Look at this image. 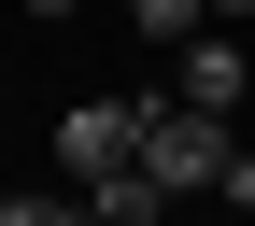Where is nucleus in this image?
Segmentation results:
<instances>
[{"instance_id": "obj_1", "label": "nucleus", "mask_w": 255, "mask_h": 226, "mask_svg": "<svg viewBox=\"0 0 255 226\" xmlns=\"http://www.w3.org/2000/svg\"><path fill=\"white\" fill-rule=\"evenodd\" d=\"M142 170L199 212V198H213V170H227V127H213V113H184V99H142Z\"/></svg>"}, {"instance_id": "obj_4", "label": "nucleus", "mask_w": 255, "mask_h": 226, "mask_svg": "<svg viewBox=\"0 0 255 226\" xmlns=\"http://www.w3.org/2000/svg\"><path fill=\"white\" fill-rule=\"evenodd\" d=\"M128 28H142V43H184V28H213L199 0H128Z\"/></svg>"}, {"instance_id": "obj_8", "label": "nucleus", "mask_w": 255, "mask_h": 226, "mask_svg": "<svg viewBox=\"0 0 255 226\" xmlns=\"http://www.w3.org/2000/svg\"><path fill=\"white\" fill-rule=\"evenodd\" d=\"M28 14H71V0H28Z\"/></svg>"}, {"instance_id": "obj_3", "label": "nucleus", "mask_w": 255, "mask_h": 226, "mask_svg": "<svg viewBox=\"0 0 255 226\" xmlns=\"http://www.w3.org/2000/svg\"><path fill=\"white\" fill-rule=\"evenodd\" d=\"M128 155H142V99H71L57 113V170H71V198L100 170H128Z\"/></svg>"}, {"instance_id": "obj_5", "label": "nucleus", "mask_w": 255, "mask_h": 226, "mask_svg": "<svg viewBox=\"0 0 255 226\" xmlns=\"http://www.w3.org/2000/svg\"><path fill=\"white\" fill-rule=\"evenodd\" d=\"M213 198H227V212L255 226V155H241V142H227V170H213Z\"/></svg>"}, {"instance_id": "obj_2", "label": "nucleus", "mask_w": 255, "mask_h": 226, "mask_svg": "<svg viewBox=\"0 0 255 226\" xmlns=\"http://www.w3.org/2000/svg\"><path fill=\"white\" fill-rule=\"evenodd\" d=\"M170 99H184V113H213V127L255 99V71H241V28H184V43H170Z\"/></svg>"}, {"instance_id": "obj_6", "label": "nucleus", "mask_w": 255, "mask_h": 226, "mask_svg": "<svg viewBox=\"0 0 255 226\" xmlns=\"http://www.w3.org/2000/svg\"><path fill=\"white\" fill-rule=\"evenodd\" d=\"M0 226H85V198H0Z\"/></svg>"}, {"instance_id": "obj_7", "label": "nucleus", "mask_w": 255, "mask_h": 226, "mask_svg": "<svg viewBox=\"0 0 255 226\" xmlns=\"http://www.w3.org/2000/svg\"><path fill=\"white\" fill-rule=\"evenodd\" d=\"M199 14H213V28H241V14H255V0H199Z\"/></svg>"}]
</instances>
